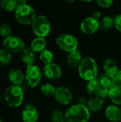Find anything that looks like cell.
Instances as JSON below:
<instances>
[{"label": "cell", "instance_id": "cell-17", "mask_svg": "<svg viewBox=\"0 0 121 122\" xmlns=\"http://www.w3.org/2000/svg\"><path fill=\"white\" fill-rule=\"evenodd\" d=\"M83 59V58H82L81 53L77 49L68 54L66 58V61L70 67L75 68V67H78Z\"/></svg>", "mask_w": 121, "mask_h": 122}, {"label": "cell", "instance_id": "cell-19", "mask_svg": "<svg viewBox=\"0 0 121 122\" xmlns=\"http://www.w3.org/2000/svg\"><path fill=\"white\" fill-rule=\"evenodd\" d=\"M46 41L43 37H36L31 42L30 49L34 53H41L42 51L46 49Z\"/></svg>", "mask_w": 121, "mask_h": 122}, {"label": "cell", "instance_id": "cell-1", "mask_svg": "<svg viewBox=\"0 0 121 122\" xmlns=\"http://www.w3.org/2000/svg\"><path fill=\"white\" fill-rule=\"evenodd\" d=\"M78 72L79 76L86 81L98 78V69L96 61L90 56L83 58L78 67Z\"/></svg>", "mask_w": 121, "mask_h": 122}, {"label": "cell", "instance_id": "cell-28", "mask_svg": "<svg viewBox=\"0 0 121 122\" xmlns=\"http://www.w3.org/2000/svg\"><path fill=\"white\" fill-rule=\"evenodd\" d=\"M11 60V52L5 49H0V62L3 64H8Z\"/></svg>", "mask_w": 121, "mask_h": 122}, {"label": "cell", "instance_id": "cell-8", "mask_svg": "<svg viewBox=\"0 0 121 122\" xmlns=\"http://www.w3.org/2000/svg\"><path fill=\"white\" fill-rule=\"evenodd\" d=\"M2 44L4 49H6L9 52L22 51L25 49V44L23 40L14 36H10L5 38Z\"/></svg>", "mask_w": 121, "mask_h": 122}, {"label": "cell", "instance_id": "cell-10", "mask_svg": "<svg viewBox=\"0 0 121 122\" xmlns=\"http://www.w3.org/2000/svg\"><path fill=\"white\" fill-rule=\"evenodd\" d=\"M100 29V21L92 16L87 17L81 24L80 29L84 34L91 35L95 34Z\"/></svg>", "mask_w": 121, "mask_h": 122}, {"label": "cell", "instance_id": "cell-15", "mask_svg": "<svg viewBox=\"0 0 121 122\" xmlns=\"http://www.w3.org/2000/svg\"><path fill=\"white\" fill-rule=\"evenodd\" d=\"M98 80L99 82V84L101 86V88L106 89H111L115 84V77L112 75L108 74L106 73L101 74L98 77Z\"/></svg>", "mask_w": 121, "mask_h": 122}, {"label": "cell", "instance_id": "cell-5", "mask_svg": "<svg viewBox=\"0 0 121 122\" xmlns=\"http://www.w3.org/2000/svg\"><path fill=\"white\" fill-rule=\"evenodd\" d=\"M56 43L59 49L68 54L77 50L78 45L77 38L70 33H63L60 34L57 36Z\"/></svg>", "mask_w": 121, "mask_h": 122}, {"label": "cell", "instance_id": "cell-4", "mask_svg": "<svg viewBox=\"0 0 121 122\" xmlns=\"http://www.w3.org/2000/svg\"><path fill=\"white\" fill-rule=\"evenodd\" d=\"M31 27L37 37L45 38L51 31V24L49 20L44 15L36 16L31 24Z\"/></svg>", "mask_w": 121, "mask_h": 122}, {"label": "cell", "instance_id": "cell-21", "mask_svg": "<svg viewBox=\"0 0 121 122\" xmlns=\"http://www.w3.org/2000/svg\"><path fill=\"white\" fill-rule=\"evenodd\" d=\"M86 89L87 93L90 96H94V97L98 96V92L101 89V86L99 84L98 78L87 81Z\"/></svg>", "mask_w": 121, "mask_h": 122}, {"label": "cell", "instance_id": "cell-13", "mask_svg": "<svg viewBox=\"0 0 121 122\" xmlns=\"http://www.w3.org/2000/svg\"><path fill=\"white\" fill-rule=\"evenodd\" d=\"M106 117L111 122H118L121 120V109L116 104H111L106 109Z\"/></svg>", "mask_w": 121, "mask_h": 122}, {"label": "cell", "instance_id": "cell-18", "mask_svg": "<svg viewBox=\"0 0 121 122\" xmlns=\"http://www.w3.org/2000/svg\"><path fill=\"white\" fill-rule=\"evenodd\" d=\"M103 69L105 73L112 75L115 76V75L118 73V66L117 63L111 58H106L103 63Z\"/></svg>", "mask_w": 121, "mask_h": 122}, {"label": "cell", "instance_id": "cell-37", "mask_svg": "<svg viewBox=\"0 0 121 122\" xmlns=\"http://www.w3.org/2000/svg\"><path fill=\"white\" fill-rule=\"evenodd\" d=\"M0 122H4V121H3L2 119H0Z\"/></svg>", "mask_w": 121, "mask_h": 122}, {"label": "cell", "instance_id": "cell-16", "mask_svg": "<svg viewBox=\"0 0 121 122\" xmlns=\"http://www.w3.org/2000/svg\"><path fill=\"white\" fill-rule=\"evenodd\" d=\"M103 106H104V100L98 96L90 98L88 100V103L86 105L88 110L92 112H99L100 110H101Z\"/></svg>", "mask_w": 121, "mask_h": 122}, {"label": "cell", "instance_id": "cell-33", "mask_svg": "<svg viewBox=\"0 0 121 122\" xmlns=\"http://www.w3.org/2000/svg\"><path fill=\"white\" fill-rule=\"evenodd\" d=\"M115 81L116 84L121 85V69L118 71V73L115 75Z\"/></svg>", "mask_w": 121, "mask_h": 122}, {"label": "cell", "instance_id": "cell-23", "mask_svg": "<svg viewBox=\"0 0 121 122\" xmlns=\"http://www.w3.org/2000/svg\"><path fill=\"white\" fill-rule=\"evenodd\" d=\"M115 26V19L110 16H106L101 19L100 21V29L103 31H107Z\"/></svg>", "mask_w": 121, "mask_h": 122}, {"label": "cell", "instance_id": "cell-36", "mask_svg": "<svg viewBox=\"0 0 121 122\" xmlns=\"http://www.w3.org/2000/svg\"><path fill=\"white\" fill-rule=\"evenodd\" d=\"M17 3H18V5H19V6L26 4V1L25 0H18V1H17Z\"/></svg>", "mask_w": 121, "mask_h": 122}, {"label": "cell", "instance_id": "cell-14", "mask_svg": "<svg viewBox=\"0 0 121 122\" xmlns=\"http://www.w3.org/2000/svg\"><path fill=\"white\" fill-rule=\"evenodd\" d=\"M9 79L12 85L14 86H21L25 79V76L22 71L16 68L12 69L9 72Z\"/></svg>", "mask_w": 121, "mask_h": 122}, {"label": "cell", "instance_id": "cell-20", "mask_svg": "<svg viewBox=\"0 0 121 122\" xmlns=\"http://www.w3.org/2000/svg\"><path fill=\"white\" fill-rule=\"evenodd\" d=\"M109 98L114 104L121 105V85L116 84L110 89Z\"/></svg>", "mask_w": 121, "mask_h": 122}, {"label": "cell", "instance_id": "cell-34", "mask_svg": "<svg viewBox=\"0 0 121 122\" xmlns=\"http://www.w3.org/2000/svg\"><path fill=\"white\" fill-rule=\"evenodd\" d=\"M101 16H102V14H101V13L100 11H95L93 13V14H92V17L93 19L98 20V21H99V19H101Z\"/></svg>", "mask_w": 121, "mask_h": 122}, {"label": "cell", "instance_id": "cell-25", "mask_svg": "<svg viewBox=\"0 0 121 122\" xmlns=\"http://www.w3.org/2000/svg\"><path fill=\"white\" fill-rule=\"evenodd\" d=\"M0 6L2 9L8 11H16L19 6L17 1L15 0H2L0 1Z\"/></svg>", "mask_w": 121, "mask_h": 122}, {"label": "cell", "instance_id": "cell-32", "mask_svg": "<svg viewBox=\"0 0 121 122\" xmlns=\"http://www.w3.org/2000/svg\"><path fill=\"white\" fill-rule=\"evenodd\" d=\"M115 27L121 33V14H118L115 18Z\"/></svg>", "mask_w": 121, "mask_h": 122}, {"label": "cell", "instance_id": "cell-3", "mask_svg": "<svg viewBox=\"0 0 121 122\" xmlns=\"http://www.w3.org/2000/svg\"><path fill=\"white\" fill-rule=\"evenodd\" d=\"M4 99L6 104L11 107H19L24 100V91L19 86L11 85L4 93Z\"/></svg>", "mask_w": 121, "mask_h": 122}, {"label": "cell", "instance_id": "cell-31", "mask_svg": "<svg viewBox=\"0 0 121 122\" xmlns=\"http://www.w3.org/2000/svg\"><path fill=\"white\" fill-rule=\"evenodd\" d=\"M109 92H110L109 89H106L101 88V89H100V91L98 92V97H99L100 98H101V99H103L104 100L105 99H107L108 97H109Z\"/></svg>", "mask_w": 121, "mask_h": 122}, {"label": "cell", "instance_id": "cell-29", "mask_svg": "<svg viewBox=\"0 0 121 122\" xmlns=\"http://www.w3.org/2000/svg\"><path fill=\"white\" fill-rule=\"evenodd\" d=\"M11 29L7 24H1L0 26V34L1 36L7 38L11 36Z\"/></svg>", "mask_w": 121, "mask_h": 122}, {"label": "cell", "instance_id": "cell-7", "mask_svg": "<svg viewBox=\"0 0 121 122\" xmlns=\"http://www.w3.org/2000/svg\"><path fill=\"white\" fill-rule=\"evenodd\" d=\"M42 73L39 66L36 65L28 66L25 73V79L29 87L35 88L41 82Z\"/></svg>", "mask_w": 121, "mask_h": 122}, {"label": "cell", "instance_id": "cell-22", "mask_svg": "<svg viewBox=\"0 0 121 122\" xmlns=\"http://www.w3.org/2000/svg\"><path fill=\"white\" fill-rule=\"evenodd\" d=\"M34 52L30 48H25L21 52V60L28 66L34 65L35 61Z\"/></svg>", "mask_w": 121, "mask_h": 122}, {"label": "cell", "instance_id": "cell-30", "mask_svg": "<svg viewBox=\"0 0 121 122\" xmlns=\"http://www.w3.org/2000/svg\"><path fill=\"white\" fill-rule=\"evenodd\" d=\"M96 2L103 9H108L111 7L113 3L112 0H97Z\"/></svg>", "mask_w": 121, "mask_h": 122}, {"label": "cell", "instance_id": "cell-35", "mask_svg": "<svg viewBox=\"0 0 121 122\" xmlns=\"http://www.w3.org/2000/svg\"><path fill=\"white\" fill-rule=\"evenodd\" d=\"M87 103H88V100L86 99L85 97H81L78 99V104H81V105H83V106H86L87 105Z\"/></svg>", "mask_w": 121, "mask_h": 122}, {"label": "cell", "instance_id": "cell-11", "mask_svg": "<svg viewBox=\"0 0 121 122\" xmlns=\"http://www.w3.org/2000/svg\"><path fill=\"white\" fill-rule=\"evenodd\" d=\"M21 118L24 122H36L39 118L36 108L32 104H26L22 110Z\"/></svg>", "mask_w": 121, "mask_h": 122}, {"label": "cell", "instance_id": "cell-9", "mask_svg": "<svg viewBox=\"0 0 121 122\" xmlns=\"http://www.w3.org/2000/svg\"><path fill=\"white\" fill-rule=\"evenodd\" d=\"M55 99L61 105L66 106L71 103L73 100V94L69 89L66 86H61L56 88L54 94Z\"/></svg>", "mask_w": 121, "mask_h": 122}, {"label": "cell", "instance_id": "cell-24", "mask_svg": "<svg viewBox=\"0 0 121 122\" xmlns=\"http://www.w3.org/2000/svg\"><path fill=\"white\" fill-rule=\"evenodd\" d=\"M39 58L42 63H44L45 65H47V64L53 63V54L51 51L46 49L40 53Z\"/></svg>", "mask_w": 121, "mask_h": 122}, {"label": "cell", "instance_id": "cell-2", "mask_svg": "<svg viewBox=\"0 0 121 122\" xmlns=\"http://www.w3.org/2000/svg\"><path fill=\"white\" fill-rule=\"evenodd\" d=\"M65 117L66 122H88L91 117V112L86 106L76 104L66 110Z\"/></svg>", "mask_w": 121, "mask_h": 122}, {"label": "cell", "instance_id": "cell-27", "mask_svg": "<svg viewBox=\"0 0 121 122\" xmlns=\"http://www.w3.org/2000/svg\"><path fill=\"white\" fill-rule=\"evenodd\" d=\"M51 122H66L65 113L59 109H55L51 114Z\"/></svg>", "mask_w": 121, "mask_h": 122}, {"label": "cell", "instance_id": "cell-26", "mask_svg": "<svg viewBox=\"0 0 121 122\" xmlns=\"http://www.w3.org/2000/svg\"><path fill=\"white\" fill-rule=\"evenodd\" d=\"M56 89V88H55L53 86V85H52L51 84H49V83H45V84H42L40 88L41 92L43 94H44L45 96H48V97L54 95Z\"/></svg>", "mask_w": 121, "mask_h": 122}, {"label": "cell", "instance_id": "cell-12", "mask_svg": "<svg viewBox=\"0 0 121 122\" xmlns=\"http://www.w3.org/2000/svg\"><path fill=\"white\" fill-rule=\"evenodd\" d=\"M44 74L47 79L51 80H56L61 76L62 71L58 64L51 63L44 66Z\"/></svg>", "mask_w": 121, "mask_h": 122}, {"label": "cell", "instance_id": "cell-6", "mask_svg": "<svg viewBox=\"0 0 121 122\" xmlns=\"http://www.w3.org/2000/svg\"><path fill=\"white\" fill-rule=\"evenodd\" d=\"M36 16L35 10L27 4L19 6L15 11L16 20L23 25L31 24Z\"/></svg>", "mask_w": 121, "mask_h": 122}]
</instances>
